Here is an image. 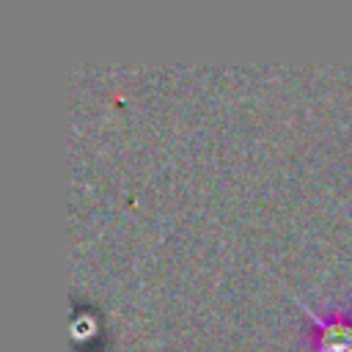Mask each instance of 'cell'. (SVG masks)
<instances>
[{"instance_id": "obj_1", "label": "cell", "mask_w": 352, "mask_h": 352, "mask_svg": "<svg viewBox=\"0 0 352 352\" xmlns=\"http://www.w3.org/2000/svg\"><path fill=\"white\" fill-rule=\"evenodd\" d=\"M302 311L314 322V352H352V302L327 308L324 314H316L308 305H302Z\"/></svg>"}]
</instances>
